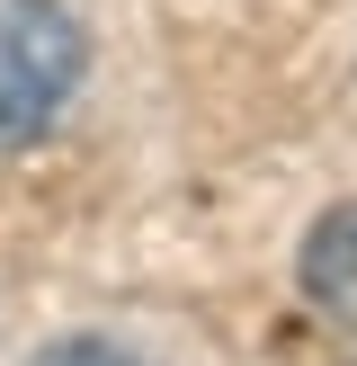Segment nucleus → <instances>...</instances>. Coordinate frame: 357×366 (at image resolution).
I'll return each mask as SVG.
<instances>
[{"label": "nucleus", "instance_id": "1", "mask_svg": "<svg viewBox=\"0 0 357 366\" xmlns=\"http://www.w3.org/2000/svg\"><path fill=\"white\" fill-rule=\"evenodd\" d=\"M89 71V36L63 0H0V152L36 143Z\"/></svg>", "mask_w": 357, "mask_h": 366}, {"label": "nucleus", "instance_id": "2", "mask_svg": "<svg viewBox=\"0 0 357 366\" xmlns=\"http://www.w3.org/2000/svg\"><path fill=\"white\" fill-rule=\"evenodd\" d=\"M295 286H303V304H313L321 322L357 331V197H348V206H331L313 232H303V250H295Z\"/></svg>", "mask_w": 357, "mask_h": 366}, {"label": "nucleus", "instance_id": "3", "mask_svg": "<svg viewBox=\"0 0 357 366\" xmlns=\"http://www.w3.org/2000/svg\"><path fill=\"white\" fill-rule=\"evenodd\" d=\"M27 366H143L125 340H99V331H71V340H45Z\"/></svg>", "mask_w": 357, "mask_h": 366}]
</instances>
